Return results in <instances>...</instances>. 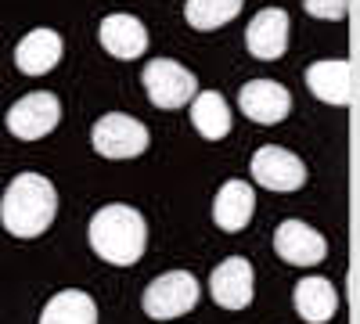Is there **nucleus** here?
<instances>
[{
  "instance_id": "nucleus-1",
  "label": "nucleus",
  "mask_w": 360,
  "mask_h": 324,
  "mask_svg": "<svg viewBox=\"0 0 360 324\" xmlns=\"http://www.w3.org/2000/svg\"><path fill=\"white\" fill-rule=\"evenodd\" d=\"M58 191L40 173H18L0 198V223L15 238H40L54 223Z\"/></svg>"
},
{
  "instance_id": "nucleus-2",
  "label": "nucleus",
  "mask_w": 360,
  "mask_h": 324,
  "mask_svg": "<svg viewBox=\"0 0 360 324\" xmlns=\"http://www.w3.org/2000/svg\"><path fill=\"white\" fill-rule=\"evenodd\" d=\"M90 249H94L105 263L112 267H134V263L144 256L148 245V227L144 216L134 209V205H101V209L90 216Z\"/></svg>"
},
{
  "instance_id": "nucleus-3",
  "label": "nucleus",
  "mask_w": 360,
  "mask_h": 324,
  "mask_svg": "<svg viewBox=\"0 0 360 324\" xmlns=\"http://www.w3.org/2000/svg\"><path fill=\"white\" fill-rule=\"evenodd\" d=\"M141 83L148 91V101H152L155 108H184L198 91L195 72L169 62V58H152L141 72Z\"/></svg>"
},
{
  "instance_id": "nucleus-4",
  "label": "nucleus",
  "mask_w": 360,
  "mask_h": 324,
  "mask_svg": "<svg viewBox=\"0 0 360 324\" xmlns=\"http://www.w3.org/2000/svg\"><path fill=\"white\" fill-rule=\"evenodd\" d=\"M90 144L105 159H137L148 148V127L141 119H134V115L108 112L90 130Z\"/></svg>"
},
{
  "instance_id": "nucleus-5",
  "label": "nucleus",
  "mask_w": 360,
  "mask_h": 324,
  "mask_svg": "<svg viewBox=\"0 0 360 324\" xmlns=\"http://www.w3.org/2000/svg\"><path fill=\"white\" fill-rule=\"evenodd\" d=\"M144 313L155 320H173L180 313H188L198 303V281L188 271H169L162 278H155L144 288Z\"/></svg>"
},
{
  "instance_id": "nucleus-6",
  "label": "nucleus",
  "mask_w": 360,
  "mask_h": 324,
  "mask_svg": "<svg viewBox=\"0 0 360 324\" xmlns=\"http://www.w3.org/2000/svg\"><path fill=\"white\" fill-rule=\"evenodd\" d=\"M58 119H62V105H58V98L51 91H37V94L18 98L8 108V115H4L8 130L18 141H40V137H47L58 127Z\"/></svg>"
},
{
  "instance_id": "nucleus-7",
  "label": "nucleus",
  "mask_w": 360,
  "mask_h": 324,
  "mask_svg": "<svg viewBox=\"0 0 360 324\" xmlns=\"http://www.w3.org/2000/svg\"><path fill=\"white\" fill-rule=\"evenodd\" d=\"M252 176H256V184H263L266 191H295V188L307 184V166L288 148L266 144V148H259L252 155Z\"/></svg>"
},
{
  "instance_id": "nucleus-8",
  "label": "nucleus",
  "mask_w": 360,
  "mask_h": 324,
  "mask_svg": "<svg viewBox=\"0 0 360 324\" xmlns=\"http://www.w3.org/2000/svg\"><path fill=\"white\" fill-rule=\"evenodd\" d=\"M274 249L285 263H292V267H317L328 256V242L303 220H285L274 231Z\"/></svg>"
},
{
  "instance_id": "nucleus-9",
  "label": "nucleus",
  "mask_w": 360,
  "mask_h": 324,
  "mask_svg": "<svg viewBox=\"0 0 360 324\" xmlns=\"http://www.w3.org/2000/svg\"><path fill=\"white\" fill-rule=\"evenodd\" d=\"M209 292H213L217 306L224 310H245L252 303V263L245 256H231L209 278Z\"/></svg>"
},
{
  "instance_id": "nucleus-10",
  "label": "nucleus",
  "mask_w": 360,
  "mask_h": 324,
  "mask_svg": "<svg viewBox=\"0 0 360 324\" xmlns=\"http://www.w3.org/2000/svg\"><path fill=\"white\" fill-rule=\"evenodd\" d=\"M238 105H242V112L249 115L252 123L259 127H274L281 123L288 108H292V94L285 91L281 83L274 79H252L242 86V94H238Z\"/></svg>"
},
{
  "instance_id": "nucleus-11",
  "label": "nucleus",
  "mask_w": 360,
  "mask_h": 324,
  "mask_svg": "<svg viewBox=\"0 0 360 324\" xmlns=\"http://www.w3.org/2000/svg\"><path fill=\"white\" fill-rule=\"evenodd\" d=\"M245 44L259 62H278L288 47V15L281 8H263L245 29Z\"/></svg>"
},
{
  "instance_id": "nucleus-12",
  "label": "nucleus",
  "mask_w": 360,
  "mask_h": 324,
  "mask_svg": "<svg viewBox=\"0 0 360 324\" xmlns=\"http://www.w3.org/2000/svg\"><path fill=\"white\" fill-rule=\"evenodd\" d=\"M98 40H101V47L112 58H119V62H134V58H141L148 51V29L134 15H108V18H101Z\"/></svg>"
},
{
  "instance_id": "nucleus-13",
  "label": "nucleus",
  "mask_w": 360,
  "mask_h": 324,
  "mask_svg": "<svg viewBox=\"0 0 360 324\" xmlns=\"http://www.w3.org/2000/svg\"><path fill=\"white\" fill-rule=\"evenodd\" d=\"M62 62V37L54 29H33L15 47V65L25 76H44Z\"/></svg>"
},
{
  "instance_id": "nucleus-14",
  "label": "nucleus",
  "mask_w": 360,
  "mask_h": 324,
  "mask_svg": "<svg viewBox=\"0 0 360 324\" xmlns=\"http://www.w3.org/2000/svg\"><path fill=\"white\" fill-rule=\"evenodd\" d=\"M310 91L328 101V105H349L353 98V69L346 58H328V62H314L307 69Z\"/></svg>"
},
{
  "instance_id": "nucleus-15",
  "label": "nucleus",
  "mask_w": 360,
  "mask_h": 324,
  "mask_svg": "<svg viewBox=\"0 0 360 324\" xmlns=\"http://www.w3.org/2000/svg\"><path fill=\"white\" fill-rule=\"evenodd\" d=\"M252 209H256V195L245 181H227L213 202V220L220 231L234 234V231H242L249 220H252Z\"/></svg>"
},
{
  "instance_id": "nucleus-16",
  "label": "nucleus",
  "mask_w": 360,
  "mask_h": 324,
  "mask_svg": "<svg viewBox=\"0 0 360 324\" xmlns=\"http://www.w3.org/2000/svg\"><path fill=\"white\" fill-rule=\"evenodd\" d=\"M335 306H339V296L332 281L324 278H303L295 285V313L310 320V324H324L335 317Z\"/></svg>"
},
{
  "instance_id": "nucleus-17",
  "label": "nucleus",
  "mask_w": 360,
  "mask_h": 324,
  "mask_svg": "<svg viewBox=\"0 0 360 324\" xmlns=\"http://www.w3.org/2000/svg\"><path fill=\"white\" fill-rule=\"evenodd\" d=\"M40 324H98V306L86 292L65 288L44 306Z\"/></svg>"
},
{
  "instance_id": "nucleus-18",
  "label": "nucleus",
  "mask_w": 360,
  "mask_h": 324,
  "mask_svg": "<svg viewBox=\"0 0 360 324\" xmlns=\"http://www.w3.org/2000/svg\"><path fill=\"white\" fill-rule=\"evenodd\" d=\"M191 123H195V130L205 141H220V137L231 134V108H227V101L217 91L195 94V101H191Z\"/></svg>"
},
{
  "instance_id": "nucleus-19",
  "label": "nucleus",
  "mask_w": 360,
  "mask_h": 324,
  "mask_svg": "<svg viewBox=\"0 0 360 324\" xmlns=\"http://www.w3.org/2000/svg\"><path fill=\"white\" fill-rule=\"evenodd\" d=\"M238 11H242V0H188L184 18H188L191 29H198V33H209V29L227 25Z\"/></svg>"
},
{
  "instance_id": "nucleus-20",
  "label": "nucleus",
  "mask_w": 360,
  "mask_h": 324,
  "mask_svg": "<svg viewBox=\"0 0 360 324\" xmlns=\"http://www.w3.org/2000/svg\"><path fill=\"white\" fill-rule=\"evenodd\" d=\"M314 18H342L349 11V0H303Z\"/></svg>"
}]
</instances>
